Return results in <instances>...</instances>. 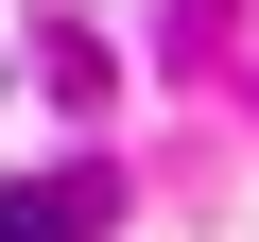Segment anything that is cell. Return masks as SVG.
<instances>
[{
  "instance_id": "1",
  "label": "cell",
  "mask_w": 259,
  "mask_h": 242,
  "mask_svg": "<svg viewBox=\"0 0 259 242\" xmlns=\"http://www.w3.org/2000/svg\"><path fill=\"white\" fill-rule=\"evenodd\" d=\"M121 225V173L104 156H69V173H18V190H0V242H104Z\"/></svg>"
}]
</instances>
